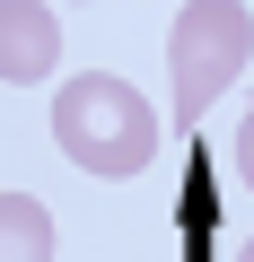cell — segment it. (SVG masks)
<instances>
[{
  "instance_id": "cell-1",
  "label": "cell",
  "mask_w": 254,
  "mask_h": 262,
  "mask_svg": "<svg viewBox=\"0 0 254 262\" xmlns=\"http://www.w3.org/2000/svg\"><path fill=\"white\" fill-rule=\"evenodd\" d=\"M53 149L96 175V184H132L149 158H158V114L132 79L114 70H88V79H62L53 88Z\"/></svg>"
},
{
  "instance_id": "cell-2",
  "label": "cell",
  "mask_w": 254,
  "mask_h": 262,
  "mask_svg": "<svg viewBox=\"0 0 254 262\" xmlns=\"http://www.w3.org/2000/svg\"><path fill=\"white\" fill-rule=\"evenodd\" d=\"M254 61V18L245 0H184L167 27V114L193 131Z\"/></svg>"
},
{
  "instance_id": "cell-3",
  "label": "cell",
  "mask_w": 254,
  "mask_h": 262,
  "mask_svg": "<svg viewBox=\"0 0 254 262\" xmlns=\"http://www.w3.org/2000/svg\"><path fill=\"white\" fill-rule=\"evenodd\" d=\"M53 70H62V18L44 0H0V79L44 88Z\"/></svg>"
},
{
  "instance_id": "cell-4",
  "label": "cell",
  "mask_w": 254,
  "mask_h": 262,
  "mask_svg": "<svg viewBox=\"0 0 254 262\" xmlns=\"http://www.w3.org/2000/svg\"><path fill=\"white\" fill-rule=\"evenodd\" d=\"M0 262H53V210L27 192H0Z\"/></svg>"
},
{
  "instance_id": "cell-5",
  "label": "cell",
  "mask_w": 254,
  "mask_h": 262,
  "mask_svg": "<svg viewBox=\"0 0 254 262\" xmlns=\"http://www.w3.org/2000/svg\"><path fill=\"white\" fill-rule=\"evenodd\" d=\"M228 158H237V184L254 192V105H245V122H237V140H228Z\"/></svg>"
},
{
  "instance_id": "cell-6",
  "label": "cell",
  "mask_w": 254,
  "mask_h": 262,
  "mask_svg": "<svg viewBox=\"0 0 254 262\" xmlns=\"http://www.w3.org/2000/svg\"><path fill=\"white\" fill-rule=\"evenodd\" d=\"M237 262H254V236H245V245H237Z\"/></svg>"
}]
</instances>
